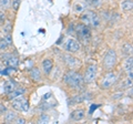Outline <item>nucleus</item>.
Listing matches in <instances>:
<instances>
[{"label":"nucleus","instance_id":"a878e982","mask_svg":"<svg viewBox=\"0 0 133 124\" xmlns=\"http://www.w3.org/2000/svg\"><path fill=\"white\" fill-rule=\"evenodd\" d=\"M10 6V0H0V7L8 8Z\"/></svg>","mask_w":133,"mask_h":124},{"label":"nucleus","instance_id":"412c9836","mask_svg":"<svg viewBox=\"0 0 133 124\" xmlns=\"http://www.w3.org/2000/svg\"><path fill=\"white\" fill-rule=\"evenodd\" d=\"M73 10L76 12H82V11H84V6L80 2H76L73 5Z\"/></svg>","mask_w":133,"mask_h":124},{"label":"nucleus","instance_id":"39448f33","mask_svg":"<svg viewBox=\"0 0 133 124\" xmlns=\"http://www.w3.org/2000/svg\"><path fill=\"white\" fill-rule=\"evenodd\" d=\"M97 72H98V68L95 64H90L85 70L84 77H83V81L85 83H92L93 81L97 79Z\"/></svg>","mask_w":133,"mask_h":124},{"label":"nucleus","instance_id":"bb28decb","mask_svg":"<svg viewBox=\"0 0 133 124\" xmlns=\"http://www.w3.org/2000/svg\"><path fill=\"white\" fill-rule=\"evenodd\" d=\"M123 95H124V93L122 92H116V93H114L113 94V97H112V99H113V100H119V99H122L123 98Z\"/></svg>","mask_w":133,"mask_h":124},{"label":"nucleus","instance_id":"f03ea898","mask_svg":"<svg viewBox=\"0 0 133 124\" xmlns=\"http://www.w3.org/2000/svg\"><path fill=\"white\" fill-rule=\"evenodd\" d=\"M116 82H118V75H116L113 71H109L104 74L101 83H100V86H101V89H103V90H108V89H110L111 86H113Z\"/></svg>","mask_w":133,"mask_h":124},{"label":"nucleus","instance_id":"20e7f679","mask_svg":"<svg viewBox=\"0 0 133 124\" xmlns=\"http://www.w3.org/2000/svg\"><path fill=\"white\" fill-rule=\"evenodd\" d=\"M116 64V53L114 50H109L105 56H104V59H103V65L107 70H111L115 67Z\"/></svg>","mask_w":133,"mask_h":124},{"label":"nucleus","instance_id":"dca6fc26","mask_svg":"<svg viewBox=\"0 0 133 124\" xmlns=\"http://www.w3.org/2000/svg\"><path fill=\"white\" fill-rule=\"evenodd\" d=\"M17 116H18V115H17L14 111H7V112L5 113V122H7V123L15 122Z\"/></svg>","mask_w":133,"mask_h":124},{"label":"nucleus","instance_id":"7c9ffc66","mask_svg":"<svg viewBox=\"0 0 133 124\" xmlns=\"http://www.w3.org/2000/svg\"><path fill=\"white\" fill-rule=\"evenodd\" d=\"M50 121L49 116H47V115H42V116L40 118V123H47Z\"/></svg>","mask_w":133,"mask_h":124},{"label":"nucleus","instance_id":"f3484780","mask_svg":"<svg viewBox=\"0 0 133 124\" xmlns=\"http://www.w3.org/2000/svg\"><path fill=\"white\" fill-rule=\"evenodd\" d=\"M122 51L125 56H132V51H133V47H132V43L131 42H125L122 47Z\"/></svg>","mask_w":133,"mask_h":124},{"label":"nucleus","instance_id":"a211bd4d","mask_svg":"<svg viewBox=\"0 0 133 124\" xmlns=\"http://www.w3.org/2000/svg\"><path fill=\"white\" fill-rule=\"evenodd\" d=\"M121 8L123 11H131L133 9V1L132 0H124L121 3Z\"/></svg>","mask_w":133,"mask_h":124},{"label":"nucleus","instance_id":"c756f323","mask_svg":"<svg viewBox=\"0 0 133 124\" xmlns=\"http://www.w3.org/2000/svg\"><path fill=\"white\" fill-rule=\"evenodd\" d=\"M15 123H17V124H24L26 123V120H24L23 118H18L17 116V119L15 120Z\"/></svg>","mask_w":133,"mask_h":124},{"label":"nucleus","instance_id":"4468645a","mask_svg":"<svg viewBox=\"0 0 133 124\" xmlns=\"http://www.w3.org/2000/svg\"><path fill=\"white\" fill-rule=\"evenodd\" d=\"M30 78H31L33 81H36V82L41 81V79H42V75H41V71H40L38 68L31 69V71H30Z\"/></svg>","mask_w":133,"mask_h":124},{"label":"nucleus","instance_id":"1a4fd4ad","mask_svg":"<svg viewBox=\"0 0 133 124\" xmlns=\"http://www.w3.org/2000/svg\"><path fill=\"white\" fill-rule=\"evenodd\" d=\"M52 68H53V61H52V59H49V58H47V59H44L42 61V69H43V72L45 74H50V73H51Z\"/></svg>","mask_w":133,"mask_h":124},{"label":"nucleus","instance_id":"b1692460","mask_svg":"<svg viewBox=\"0 0 133 124\" xmlns=\"http://www.w3.org/2000/svg\"><path fill=\"white\" fill-rule=\"evenodd\" d=\"M3 24H5V26H3V31L7 32V33H10L11 30H12V23L10 21H8L7 23L5 22Z\"/></svg>","mask_w":133,"mask_h":124},{"label":"nucleus","instance_id":"f8f14e48","mask_svg":"<svg viewBox=\"0 0 133 124\" xmlns=\"http://www.w3.org/2000/svg\"><path fill=\"white\" fill-rule=\"evenodd\" d=\"M5 63H6V65H8V67L16 69L19 65V59L15 56H10L9 58H7L5 60Z\"/></svg>","mask_w":133,"mask_h":124},{"label":"nucleus","instance_id":"0eeeda50","mask_svg":"<svg viewBox=\"0 0 133 124\" xmlns=\"http://www.w3.org/2000/svg\"><path fill=\"white\" fill-rule=\"evenodd\" d=\"M76 30H77V33L80 36V37H82L83 39L90 38V36H91V29H90V27L85 26V24H83L82 22L80 24H78L77 28H76Z\"/></svg>","mask_w":133,"mask_h":124},{"label":"nucleus","instance_id":"7ed1b4c3","mask_svg":"<svg viewBox=\"0 0 133 124\" xmlns=\"http://www.w3.org/2000/svg\"><path fill=\"white\" fill-rule=\"evenodd\" d=\"M11 106L14 110L19 112H27L29 110V102L22 95H20L11 101Z\"/></svg>","mask_w":133,"mask_h":124},{"label":"nucleus","instance_id":"4be33fe9","mask_svg":"<svg viewBox=\"0 0 133 124\" xmlns=\"http://www.w3.org/2000/svg\"><path fill=\"white\" fill-rule=\"evenodd\" d=\"M20 3H21V0H12L11 1V7L15 11H18V9L20 8Z\"/></svg>","mask_w":133,"mask_h":124},{"label":"nucleus","instance_id":"aec40b11","mask_svg":"<svg viewBox=\"0 0 133 124\" xmlns=\"http://www.w3.org/2000/svg\"><path fill=\"white\" fill-rule=\"evenodd\" d=\"M121 86L123 89H129V88L131 89L132 88V79H131V78H128V79H125L122 82Z\"/></svg>","mask_w":133,"mask_h":124},{"label":"nucleus","instance_id":"9b49d317","mask_svg":"<svg viewBox=\"0 0 133 124\" xmlns=\"http://www.w3.org/2000/svg\"><path fill=\"white\" fill-rule=\"evenodd\" d=\"M26 92V89H23V88H16L12 92H10L9 94H8V100H10V101H12L14 99H16V98H18V97H20V95H22V94Z\"/></svg>","mask_w":133,"mask_h":124},{"label":"nucleus","instance_id":"ddd939ff","mask_svg":"<svg viewBox=\"0 0 133 124\" xmlns=\"http://www.w3.org/2000/svg\"><path fill=\"white\" fill-rule=\"evenodd\" d=\"M100 23H101V19H100L99 15L97 13V12L92 11V13H91L90 27H92V28H99L100 27Z\"/></svg>","mask_w":133,"mask_h":124},{"label":"nucleus","instance_id":"5701e85b","mask_svg":"<svg viewBox=\"0 0 133 124\" xmlns=\"http://www.w3.org/2000/svg\"><path fill=\"white\" fill-rule=\"evenodd\" d=\"M84 94H83V95H76V97H74L73 99H72V100L71 101H70V103H80V102H83V101H84Z\"/></svg>","mask_w":133,"mask_h":124},{"label":"nucleus","instance_id":"cd10ccee","mask_svg":"<svg viewBox=\"0 0 133 124\" xmlns=\"http://www.w3.org/2000/svg\"><path fill=\"white\" fill-rule=\"evenodd\" d=\"M6 20H7V16H6V13L3 11H0V23L1 24H3L6 22Z\"/></svg>","mask_w":133,"mask_h":124},{"label":"nucleus","instance_id":"6e6552de","mask_svg":"<svg viewBox=\"0 0 133 124\" xmlns=\"http://www.w3.org/2000/svg\"><path fill=\"white\" fill-rule=\"evenodd\" d=\"M123 69H124V71L128 72L129 74V78H133V59H132V56H129L128 57V59L124 61V63H123Z\"/></svg>","mask_w":133,"mask_h":124},{"label":"nucleus","instance_id":"f257e3e1","mask_svg":"<svg viewBox=\"0 0 133 124\" xmlns=\"http://www.w3.org/2000/svg\"><path fill=\"white\" fill-rule=\"evenodd\" d=\"M64 83L68 84L71 89H80L84 83L83 77L74 70H70L64 74Z\"/></svg>","mask_w":133,"mask_h":124},{"label":"nucleus","instance_id":"423d86ee","mask_svg":"<svg viewBox=\"0 0 133 124\" xmlns=\"http://www.w3.org/2000/svg\"><path fill=\"white\" fill-rule=\"evenodd\" d=\"M64 48L65 50L68 52H71V53H76L80 50L81 45H80V42L74 39V38H68L65 40V43H64Z\"/></svg>","mask_w":133,"mask_h":124},{"label":"nucleus","instance_id":"393cba45","mask_svg":"<svg viewBox=\"0 0 133 124\" xmlns=\"http://www.w3.org/2000/svg\"><path fill=\"white\" fill-rule=\"evenodd\" d=\"M9 47V44L7 43V41L5 39H0V50H6Z\"/></svg>","mask_w":133,"mask_h":124},{"label":"nucleus","instance_id":"2eb2a0df","mask_svg":"<svg viewBox=\"0 0 133 124\" xmlns=\"http://www.w3.org/2000/svg\"><path fill=\"white\" fill-rule=\"evenodd\" d=\"M64 60H65V63L70 65V67H76L77 64H79V60L76 59L74 57L70 56V54H65L64 56Z\"/></svg>","mask_w":133,"mask_h":124},{"label":"nucleus","instance_id":"473e14b6","mask_svg":"<svg viewBox=\"0 0 133 124\" xmlns=\"http://www.w3.org/2000/svg\"><path fill=\"white\" fill-rule=\"evenodd\" d=\"M83 1H85V2H90L91 0H83Z\"/></svg>","mask_w":133,"mask_h":124},{"label":"nucleus","instance_id":"6ab92c4d","mask_svg":"<svg viewBox=\"0 0 133 124\" xmlns=\"http://www.w3.org/2000/svg\"><path fill=\"white\" fill-rule=\"evenodd\" d=\"M15 89H16V84L12 81H7L5 85H3V90H5V93H7V94L12 92Z\"/></svg>","mask_w":133,"mask_h":124},{"label":"nucleus","instance_id":"c85d7f7f","mask_svg":"<svg viewBox=\"0 0 133 124\" xmlns=\"http://www.w3.org/2000/svg\"><path fill=\"white\" fill-rule=\"evenodd\" d=\"M3 39H5V40L7 41V43L9 44V45H11V44H12V37H11V35H10V33H7V35L5 36V38H3Z\"/></svg>","mask_w":133,"mask_h":124},{"label":"nucleus","instance_id":"9d476101","mask_svg":"<svg viewBox=\"0 0 133 124\" xmlns=\"http://www.w3.org/2000/svg\"><path fill=\"white\" fill-rule=\"evenodd\" d=\"M84 118H85V111L82 109L74 110L71 113V120H73V121H81Z\"/></svg>","mask_w":133,"mask_h":124},{"label":"nucleus","instance_id":"2f4dec72","mask_svg":"<svg viewBox=\"0 0 133 124\" xmlns=\"http://www.w3.org/2000/svg\"><path fill=\"white\" fill-rule=\"evenodd\" d=\"M7 112V107L3 105V104H0V115L1 114H5Z\"/></svg>","mask_w":133,"mask_h":124}]
</instances>
